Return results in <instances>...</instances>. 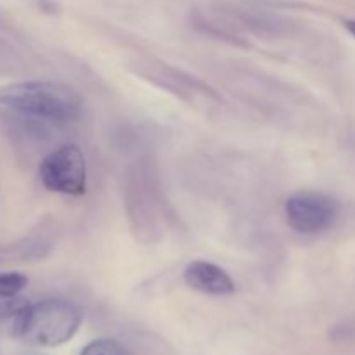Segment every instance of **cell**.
Here are the masks:
<instances>
[{"label":"cell","mask_w":355,"mask_h":355,"mask_svg":"<svg viewBox=\"0 0 355 355\" xmlns=\"http://www.w3.org/2000/svg\"><path fill=\"white\" fill-rule=\"evenodd\" d=\"M184 281L194 291L210 297H227L236 290L232 277L222 267L207 260H194L184 270Z\"/></svg>","instance_id":"5"},{"label":"cell","mask_w":355,"mask_h":355,"mask_svg":"<svg viewBox=\"0 0 355 355\" xmlns=\"http://www.w3.org/2000/svg\"><path fill=\"white\" fill-rule=\"evenodd\" d=\"M82 324V312L75 304L49 298L23 309L12 335L40 347H58L69 342Z\"/></svg>","instance_id":"2"},{"label":"cell","mask_w":355,"mask_h":355,"mask_svg":"<svg viewBox=\"0 0 355 355\" xmlns=\"http://www.w3.org/2000/svg\"><path fill=\"white\" fill-rule=\"evenodd\" d=\"M0 104L49 121L78 120L83 101L75 89L55 82H21L0 90Z\"/></svg>","instance_id":"1"},{"label":"cell","mask_w":355,"mask_h":355,"mask_svg":"<svg viewBox=\"0 0 355 355\" xmlns=\"http://www.w3.org/2000/svg\"><path fill=\"white\" fill-rule=\"evenodd\" d=\"M40 180L47 189L68 196H82L87 189V162L76 144H64L45 156Z\"/></svg>","instance_id":"3"},{"label":"cell","mask_w":355,"mask_h":355,"mask_svg":"<svg viewBox=\"0 0 355 355\" xmlns=\"http://www.w3.org/2000/svg\"><path fill=\"white\" fill-rule=\"evenodd\" d=\"M343 26H345L347 30H349L350 33H352L354 37H355V19H347V21H343Z\"/></svg>","instance_id":"8"},{"label":"cell","mask_w":355,"mask_h":355,"mask_svg":"<svg viewBox=\"0 0 355 355\" xmlns=\"http://www.w3.org/2000/svg\"><path fill=\"white\" fill-rule=\"evenodd\" d=\"M28 284L26 276L19 272H0V298L16 297Z\"/></svg>","instance_id":"6"},{"label":"cell","mask_w":355,"mask_h":355,"mask_svg":"<svg viewBox=\"0 0 355 355\" xmlns=\"http://www.w3.org/2000/svg\"><path fill=\"white\" fill-rule=\"evenodd\" d=\"M338 201L319 191H302L290 196L284 205L288 225L298 234L324 232L338 217Z\"/></svg>","instance_id":"4"},{"label":"cell","mask_w":355,"mask_h":355,"mask_svg":"<svg viewBox=\"0 0 355 355\" xmlns=\"http://www.w3.org/2000/svg\"><path fill=\"white\" fill-rule=\"evenodd\" d=\"M80 355H128L127 349L118 342L110 338H101L96 342H90Z\"/></svg>","instance_id":"7"}]
</instances>
